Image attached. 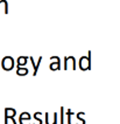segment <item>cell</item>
Segmentation results:
<instances>
[{
  "instance_id": "1",
  "label": "cell",
  "mask_w": 120,
  "mask_h": 124,
  "mask_svg": "<svg viewBox=\"0 0 120 124\" xmlns=\"http://www.w3.org/2000/svg\"><path fill=\"white\" fill-rule=\"evenodd\" d=\"M78 66H79V69L83 70V71L91 69V52H89L86 56H82L79 59Z\"/></svg>"
},
{
  "instance_id": "2",
  "label": "cell",
  "mask_w": 120,
  "mask_h": 124,
  "mask_svg": "<svg viewBox=\"0 0 120 124\" xmlns=\"http://www.w3.org/2000/svg\"><path fill=\"white\" fill-rule=\"evenodd\" d=\"M1 68L5 71H11L14 68V59L12 56H5L1 60Z\"/></svg>"
},
{
  "instance_id": "3",
  "label": "cell",
  "mask_w": 120,
  "mask_h": 124,
  "mask_svg": "<svg viewBox=\"0 0 120 124\" xmlns=\"http://www.w3.org/2000/svg\"><path fill=\"white\" fill-rule=\"evenodd\" d=\"M64 70L72 69L76 70V59L73 56H65L64 57Z\"/></svg>"
},
{
  "instance_id": "4",
  "label": "cell",
  "mask_w": 120,
  "mask_h": 124,
  "mask_svg": "<svg viewBox=\"0 0 120 124\" xmlns=\"http://www.w3.org/2000/svg\"><path fill=\"white\" fill-rule=\"evenodd\" d=\"M50 60H51V63H50L49 68L50 70H53V71H55V70H60L61 69V60H60V57L58 56H51L50 57Z\"/></svg>"
},
{
  "instance_id": "5",
  "label": "cell",
  "mask_w": 120,
  "mask_h": 124,
  "mask_svg": "<svg viewBox=\"0 0 120 124\" xmlns=\"http://www.w3.org/2000/svg\"><path fill=\"white\" fill-rule=\"evenodd\" d=\"M29 61H30L32 66H33V69H34L33 75L36 76V75H37V71H39V67H40V64H41V62H42V56H40L37 61H35V59L30 56V57H29Z\"/></svg>"
},
{
  "instance_id": "6",
  "label": "cell",
  "mask_w": 120,
  "mask_h": 124,
  "mask_svg": "<svg viewBox=\"0 0 120 124\" xmlns=\"http://www.w3.org/2000/svg\"><path fill=\"white\" fill-rule=\"evenodd\" d=\"M44 116H46V124H57V116H58L57 112H54L53 115H50L49 112H46Z\"/></svg>"
},
{
  "instance_id": "7",
  "label": "cell",
  "mask_w": 120,
  "mask_h": 124,
  "mask_svg": "<svg viewBox=\"0 0 120 124\" xmlns=\"http://www.w3.org/2000/svg\"><path fill=\"white\" fill-rule=\"evenodd\" d=\"M16 115V110L13 108H6L5 109V118H14Z\"/></svg>"
},
{
  "instance_id": "8",
  "label": "cell",
  "mask_w": 120,
  "mask_h": 124,
  "mask_svg": "<svg viewBox=\"0 0 120 124\" xmlns=\"http://www.w3.org/2000/svg\"><path fill=\"white\" fill-rule=\"evenodd\" d=\"M28 59L29 57H27V56H19L18 57V61H16L18 67H25L27 64V62H28Z\"/></svg>"
},
{
  "instance_id": "9",
  "label": "cell",
  "mask_w": 120,
  "mask_h": 124,
  "mask_svg": "<svg viewBox=\"0 0 120 124\" xmlns=\"http://www.w3.org/2000/svg\"><path fill=\"white\" fill-rule=\"evenodd\" d=\"M65 115H67V123L68 124H75L73 122H72V117H73V116H76V114H73L70 109H68L67 112H65Z\"/></svg>"
},
{
  "instance_id": "10",
  "label": "cell",
  "mask_w": 120,
  "mask_h": 124,
  "mask_svg": "<svg viewBox=\"0 0 120 124\" xmlns=\"http://www.w3.org/2000/svg\"><path fill=\"white\" fill-rule=\"evenodd\" d=\"M1 8L4 9V13L5 14L8 13V2L6 0H1L0 1V13H1Z\"/></svg>"
},
{
  "instance_id": "11",
  "label": "cell",
  "mask_w": 120,
  "mask_h": 124,
  "mask_svg": "<svg viewBox=\"0 0 120 124\" xmlns=\"http://www.w3.org/2000/svg\"><path fill=\"white\" fill-rule=\"evenodd\" d=\"M16 74L19 76H25L28 74V68H25V67H18L16 69Z\"/></svg>"
},
{
  "instance_id": "12",
  "label": "cell",
  "mask_w": 120,
  "mask_h": 124,
  "mask_svg": "<svg viewBox=\"0 0 120 124\" xmlns=\"http://www.w3.org/2000/svg\"><path fill=\"white\" fill-rule=\"evenodd\" d=\"M83 115H84V112H78V114H76V119H77V123L76 124H85L86 123V121L83 118Z\"/></svg>"
},
{
  "instance_id": "13",
  "label": "cell",
  "mask_w": 120,
  "mask_h": 124,
  "mask_svg": "<svg viewBox=\"0 0 120 124\" xmlns=\"http://www.w3.org/2000/svg\"><path fill=\"white\" fill-rule=\"evenodd\" d=\"M64 115H65V110L62 107L60 109V124H65V121H64Z\"/></svg>"
},
{
  "instance_id": "14",
  "label": "cell",
  "mask_w": 120,
  "mask_h": 124,
  "mask_svg": "<svg viewBox=\"0 0 120 124\" xmlns=\"http://www.w3.org/2000/svg\"><path fill=\"white\" fill-rule=\"evenodd\" d=\"M30 115H29V112H22L21 115H20V117L19 119H30Z\"/></svg>"
},
{
  "instance_id": "15",
  "label": "cell",
  "mask_w": 120,
  "mask_h": 124,
  "mask_svg": "<svg viewBox=\"0 0 120 124\" xmlns=\"http://www.w3.org/2000/svg\"><path fill=\"white\" fill-rule=\"evenodd\" d=\"M40 115H41V112H35V114H34V118H35L36 122H37V123H35V124H42V119L40 118Z\"/></svg>"
},
{
  "instance_id": "16",
  "label": "cell",
  "mask_w": 120,
  "mask_h": 124,
  "mask_svg": "<svg viewBox=\"0 0 120 124\" xmlns=\"http://www.w3.org/2000/svg\"><path fill=\"white\" fill-rule=\"evenodd\" d=\"M9 122L12 124H18L16 122H15L14 118H5V124H9Z\"/></svg>"
},
{
  "instance_id": "17",
  "label": "cell",
  "mask_w": 120,
  "mask_h": 124,
  "mask_svg": "<svg viewBox=\"0 0 120 124\" xmlns=\"http://www.w3.org/2000/svg\"><path fill=\"white\" fill-rule=\"evenodd\" d=\"M20 124H30V119H19Z\"/></svg>"
}]
</instances>
